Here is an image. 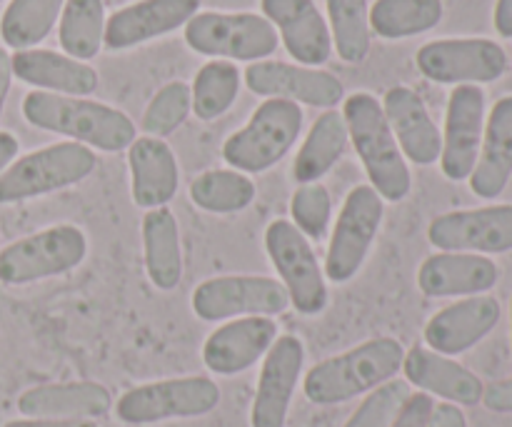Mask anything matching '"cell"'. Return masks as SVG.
<instances>
[{"instance_id":"6da1fadb","label":"cell","mask_w":512,"mask_h":427,"mask_svg":"<svg viewBox=\"0 0 512 427\" xmlns=\"http://www.w3.org/2000/svg\"><path fill=\"white\" fill-rule=\"evenodd\" d=\"M23 115L35 128L68 135L80 145L105 153L130 148L135 140V125L128 115L105 103L73 98V95L33 90L25 95Z\"/></svg>"},{"instance_id":"7a4b0ae2","label":"cell","mask_w":512,"mask_h":427,"mask_svg":"<svg viewBox=\"0 0 512 427\" xmlns=\"http://www.w3.org/2000/svg\"><path fill=\"white\" fill-rule=\"evenodd\" d=\"M405 348L395 338H375L323 360L303 380V393L315 405H340L370 393L403 370Z\"/></svg>"},{"instance_id":"3957f363","label":"cell","mask_w":512,"mask_h":427,"mask_svg":"<svg viewBox=\"0 0 512 427\" xmlns=\"http://www.w3.org/2000/svg\"><path fill=\"white\" fill-rule=\"evenodd\" d=\"M348 138L355 143L375 193L390 203H400L410 195L413 178L398 148L383 105L370 93H353L343 108Z\"/></svg>"},{"instance_id":"277c9868","label":"cell","mask_w":512,"mask_h":427,"mask_svg":"<svg viewBox=\"0 0 512 427\" xmlns=\"http://www.w3.org/2000/svg\"><path fill=\"white\" fill-rule=\"evenodd\" d=\"M303 130V110L298 103L270 98L253 113L250 123L223 145L225 163L243 173H265L285 158Z\"/></svg>"},{"instance_id":"5b68a950","label":"cell","mask_w":512,"mask_h":427,"mask_svg":"<svg viewBox=\"0 0 512 427\" xmlns=\"http://www.w3.org/2000/svg\"><path fill=\"white\" fill-rule=\"evenodd\" d=\"M220 405V388L205 375L173 378L130 388L115 403V415L125 425H153L165 420L203 418Z\"/></svg>"},{"instance_id":"8992f818","label":"cell","mask_w":512,"mask_h":427,"mask_svg":"<svg viewBox=\"0 0 512 427\" xmlns=\"http://www.w3.org/2000/svg\"><path fill=\"white\" fill-rule=\"evenodd\" d=\"M95 170V153L88 145L58 143L15 160L0 175V205L20 203L80 183Z\"/></svg>"},{"instance_id":"52a82bcc","label":"cell","mask_w":512,"mask_h":427,"mask_svg":"<svg viewBox=\"0 0 512 427\" xmlns=\"http://www.w3.org/2000/svg\"><path fill=\"white\" fill-rule=\"evenodd\" d=\"M88 255V238L75 225H55L0 250V283L28 285L78 268Z\"/></svg>"},{"instance_id":"ba28073f","label":"cell","mask_w":512,"mask_h":427,"mask_svg":"<svg viewBox=\"0 0 512 427\" xmlns=\"http://www.w3.org/2000/svg\"><path fill=\"white\" fill-rule=\"evenodd\" d=\"M185 43L213 58L263 60L278 48V33L255 13H198L185 25Z\"/></svg>"},{"instance_id":"9c48e42d","label":"cell","mask_w":512,"mask_h":427,"mask_svg":"<svg viewBox=\"0 0 512 427\" xmlns=\"http://www.w3.org/2000/svg\"><path fill=\"white\" fill-rule=\"evenodd\" d=\"M290 305L288 290L280 280L263 275H223L200 283L193 293V313L205 323L230 318H273Z\"/></svg>"},{"instance_id":"30bf717a","label":"cell","mask_w":512,"mask_h":427,"mask_svg":"<svg viewBox=\"0 0 512 427\" xmlns=\"http://www.w3.org/2000/svg\"><path fill=\"white\" fill-rule=\"evenodd\" d=\"M265 250L288 290L290 305L303 315L323 313L328 288L310 240L290 220H273L265 230Z\"/></svg>"},{"instance_id":"8fae6325","label":"cell","mask_w":512,"mask_h":427,"mask_svg":"<svg viewBox=\"0 0 512 427\" xmlns=\"http://www.w3.org/2000/svg\"><path fill=\"white\" fill-rule=\"evenodd\" d=\"M383 215V198L375 193L373 185H358L350 190L328 245V258H325L328 280L348 283L350 278H355L378 238Z\"/></svg>"},{"instance_id":"7c38bea8","label":"cell","mask_w":512,"mask_h":427,"mask_svg":"<svg viewBox=\"0 0 512 427\" xmlns=\"http://www.w3.org/2000/svg\"><path fill=\"white\" fill-rule=\"evenodd\" d=\"M415 63L433 83L478 85L503 78L508 55L488 38H445L425 43L415 55Z\"/></svg>"},{"instance_id":"4fadbf2b","label":"cell","mask_w":512,"mask_h":427,"mask_svg":"<svg viewBox=\"0 0 512 427\" xmlns=\"http://www.w3.org/2000/svg\"><path fill=\"white\" fill-rule=\"evenodd\" d=\"M428 240L443 253H508L512 250V205L438 215L430 223Z\"/></svg>"},{"instance_id":"5bb4252c","label":"cell","mask_w":512,"mask_h":427,"mask_svg":"<svg viewBox=\"0 0 512 427\" xmlns=\"http://www.w3.org/2000/svg\"><path fill=\"white\" fill-rule=\"evenodd\" d=\"M485 133V93L478 85H458L450 93L445 115V138L440 150V165L445 178L468 180L478 163Z\"/></svg>"},{"instance_id":"9a60e30c","label":"cell","mask_w":512,"mask_h":427,"mask_svg":"<svg viewBox=\"0 0 512 427\" xmlns=\"http://www.w3.org/2000/svg\"><path fill=\"white\" fill-rule=\"evenodd\" d=\"M303 363L305 348L295 335H283L275 340L260 370L253 413H250L253 427H285Z\"/></svg>"},{"instance_id":"2e32d148","label":"cell","mask_w":512,"mask_h":427,"mask_svg":"<svg viewBox=\"0 0 512 427\" xmlns=\"http://www.w3.org/2000/svg\"><path fill=\"white\" fill-rule=\"evenodd\" d=\"M245 83L255 95L293 100L315 108H333L345 95L343 83L333 73L278 60H258L250 65L245 70Z\"/></svg>"},{"instance_id":"e0dca14e","label":"cell","mask_w":512,"mask_h":427,"mask_svg":"<svg viewBox=\"0 0 512 427\" xmlns=\"http://www.w3.org/2000/svg\"><path fill=\"white\" fill-rule=\"evenodd\" d=\"M500 323V303L490 295H473L448 305L425 325V343L433 353L453 358L488 338Z\"/></svg>"},{"instance_id":"ac0fdd59","label":"cell","mask_w":512,"mask_h":427,"mask_svg":"<svg viewBox=\"0 0 512 427\" xmlns=\"http://www.w3.org/2000/svg\"><path fill=\"white\" fill-rule=\"evenodd\" d=\"M278 340V323L263 315L240 318L215 330L203 345V363L215 375H238L268 355Z\"/></svg>"},{"instance_id":"d6986e66","label":"cell","mask_w":512,"mask_h":427,"mask_svg":"<svg viewBox=\"0 0 512 427\" xmlns=\"http://www.w3.org/2000/svg\"><path fill=\"white\" fill-rule=\"evenodd\" d=\"M200 0H138L105 20L103 43L110 50H128L173 33L198 15Z\"/></svg>"},{"instance_id":"ffe728a7","label":"cell","mask_w":512,"mask_h":427,"mask_svg":"<svg viewBox=\"0 0 512 427\" xmlns=\"http://www.w3.org/2000/svg\"><path fill=\"white\" fill-rule=\"evenodd\" d=\"M263 13L280 30L285 48L298 63L323 65L333 53V35L313 0H263Z\"/></svg>"},{"instance_id":"44dd1931","label":"cell","mask_w":512,"mask_h":427,"mask_svg":"<svg viewBox=\"0 0 512 427\" xmlns=\"http://www.w3.org/2000/svg\"><path fill=\"white\" fill-rule=\"evenodd\" d=\"M383 113L405 158L413 160L415 165H433L435 160H440L443 135L430 118L423 98L413 88L405 85L390 88L383 98Z\"/></svg>"},{"instance_id":"7402d4cb","label":"cell","mask_w":512,"mask_h":427,"mask_svg":"<svg viewBox=\"0 0 512 427\" xmlns=\"http://www.w3.org/2000/svg\"><path fill=\"white\" fill-rule=\"evenodd\" d=\"M498 283V265L475 253H438L425 258L418 285L428 298H473Z\"/></svg>"},{"instance_id":"603a6c76","label":"cell","mask_w":512,"mask_h":427,"mask_svg":"<svg viewBox=\"0 0 512 427\" xmlns=\"http://www.w3.org/2000/svg\"><path fill=\"white\" fill-rule=\"evenodd\" d=\"M405 380L428 395H438L445 403L475 408L483 403V380L468 368L430 348H413L403 360Z\"/></svg>"},{"instance_id":"cb8c5ba5","label":"cell","mask_w":512,"mask_h":427,"mask_svg":"<svg viewBox=\"0 0 512 427\" xmlns=\"http://www.w3.org/2000/svg\"><path fill=\"white\" fill-rule=\"evenodd\" d=\"M113 408V395L105 385L80 383L35 385L18 398V410L25 418L53 420H98Z\"/></svg>"},{"instance_id":"d4e9b609","label":"cell","mask_w":512,"mask_h":427,"mask_svg":"<svg viewBox=\"0 0 512 427\" xmlns=\"http://www.w3.org/2000/svg\"><path fill=\"white\" fill-rule=\"evenodd\" d=\"M10 65L15 78L45 93L83 98L98 88V73L90 65L53 50H15V55H10Z\"/></svg>"},{"instance_id":"484cf974","label":"cell","mask_w":512,"mask_h":427,"mask_svg":"<svg viewBox=\"0 0 512 427\" xmlns=\"http://www.w3.org/2000/svg\"><path fill=\"white\" fill-rule=\"evenodd\" d=\"M133 175V200L140 208H165L178 193V160L170 145L160 138H135L128 148Z\"/></svg>"},{"instance_id":"4316f807","label":"cell","mask_w":512,"mask_h":427,"mask_svg":"<svg viewBox=\"0 0 512 427\" xmlns=\"http://www.w3.org/2000/svg\"><path fill=\"white\" fill-rule=\"evenodd\" d=\"M512 178V95H505L490 110L478 163L470 188L478 198L495 200Z\"/></svg>"},{"instance_id":"83f0119b","label":"cell","mask_w":512,"mask_h":427,"mask_svg":"<svg viewBox=\"0 0 512 427\" xmlns=\"http://www.w3.org/2000/svg\"><path fill=\"white\" fill-rule=\"evenodd\" d=\"M145 270L158 290L178 288L183 278V250H180L178 220L168 208L148 210L143 218Z\"/></svg>"},{"instance_id":"f1b7e54d","label":"cell","mask_w":512,"mask_h":427,"mask_svg":"<svg viewBox=\"0 0 512 427\" xmlns=\"http://www.w3.org/2000/svg\"><path fill=\"white\" fill-rule=\"evenodd\" d=\"M345 145H348V125H345V118L338 110H325L315 120L313 130L308 133L298 158H295V180L300 185L318 183L338 163L340 155L345 153Z\"/></svg>"},{"instance_id":"f546056e","label":"cell","mask_w":512,"mask_h":427,"mask_svg":"<svg viewBox=\"0 0 512 427\" xmlns=\"http://www.w3.org/2000/svg\"><path fill=\"white\" fill-rule=\"evenodd\" d=\"M443 20V0H375L368 13L370 28L385 40L410 38Z\"/></svg>"},{"instance_id":"4dcf8cb0","label":"cell","mask_w":512,"mask_h":427,"mask_svg":"<svg viewBox=\"0 0 512 427\" xmlns=\"http://www.w3.org/2000/svg\"><path fill=\"white\" fill-rule=\"evenodd\" d=\"M63 5L65 0H10L0 18V38L8 48H35L50 35Z\"/></svg>"},{"instance_id":"1f68e13d","label":"cell","mask_w":512,"mask_h":427,"mask_svg":"<svg viewBox=\"0 0 512 427\" xmlns=\"http://www.w3.org/2000/svg\"><path fill=\"white\" fill-rule=\"evenodd\" d=\"M103 38V0H65L63 13H60V48L68 53V58H95L103 48Z\"/></svg>"},{"instance_id":"d6a6232c","label":"cell","mask_w":512,"mask_h":427,"mask_svg":"<svg viewBox=\"0 0 512 427\" xmlns=\"http://www.w3.org/2000/svg\"><path fill=\"white\" fill-rule=\"evenodd\" d=\"M190 200L208 213H240L255 200V185L238 170H208L190 183Z\"/></svg>"},{"instance_id":"836d02e7","label":"cell","mask_w":512,"mask_h":427,"mask_svg":"<svg viewBox=\"0 0 512 427\" xmlns=\"http://www.w3.org/2000/svg\"><path fill=\"white\" fill-rule=\"evenodd\" d=\"M240 90V73L228 60H213L203 65L195 75V83L190 88L193 95V110L200 120H215L228 113L235 103Z\"/></svg>"},{"instance_id":"e575fe53","label":"cell","mask_w":512,"mask_h":427,"mask_svg":"<svg viewBox=\"0 0 512 427\" xmlns=\"http://www.w3.org/2000/svg\"><path fill=\"white\" fill-rule=\"evenodd\" d=\"M335 50L345 63H363L370 53L368 0H328Z\"/></svg>"},{"instance_id":"d590c367","label":"cell","mask_w":512,"mask_h":427,"mask_svg":"<svg viewBox=\"0 0 512 427\" xmlns=\"http://www.w3.org/2000/svg\"><path fill=\"white\" fill-rule=\"evenodd\" d=\"M190 110H193L190 85L175 80V83L160 88L155 98L150 100L148 110L143 115V130L150 138H165V135L175 133L185 123Z\"/></svg>"},{"instance_id":"8d00e7d4","label":"cell","mask_w":512,"mask_h":427,"mask_svg":"<svg viewBox=\"0 0 512 427\" xmlns=\"http://www.w3.org/2000/svg\"><path fill=\"white\" fill-rule=\"evenodd\" d=\"M410 395L413 393H410L408 380H388L380 388L370 390L368 398L360 403V408L350 415L343 427H390Z\"/></svg>"},{"instance_id":"74e56055","label":"cell","mask_w":512,"mask_h":427,"mask_svg":"<svg viewBox=\"0 0 512 427\" xmlns=\"http://www.w3.org/2000/svg\"><path fill=\"white\" fill-rule=\"evenodd\" d=\"M295 228L310 240H320L328 233L330 215H333V200L323 183H305L295 190L290 203Z\"/></svg>"},{"instance_id":"f35d334b","label":"cell","mask_w":512,"mask_h":427,"mask_svg":"<svg viewBox=\"0 0 512 427\" xmlns=\"http://www.w3.org/2000/svg\"><path fill=\"white\" fill-rule=\"evenodd\" d=\"M435 400L428 393H413L408 403L403 405L400 415L390 427H428L430 418H433Z\"/></svg>"},{"instance_id":"ab89813d","label":"cell","mask_w":512,"mask_h":427,"mask_svg":"<svg viewBox=\"0 0 512 427\" xmlns=\"http://www.w3.org/2000/svg\"><path fill=\"white\" fill-rule=\"evenodd\" d=\"M483 405L490 413H512V378L490 383L483 393Z\"/></svg>"},{"instance_id":"60d3db41","label":"cell","mask_w":512,"mask_h":427,"mask_svg":"<svg viewBox=\"0 0 512 427\" xmlns=\"http://www.w3.org/2000/svg\"><path fill=\"white\" fill-rule=\"evenodd\" d=\"M428 427H468V420H465V413L458 405L440 403L435 405Z\"/></svg>"},{"instance_id":"b9f144b4","label":"cell","mask_w":512,"mask_h":427,"mask_svg":"<svg viewBox=\"0 0 512 427\" xmlns=\"http://www.w3.org/2000/svg\"><path fill=\"white\" fill-rule=\"evenodd\" d=\"M3 427H100L95 420H53V418H25L10 420Z\"/></svg>"},{"instance_id":"7bdbcfd3","label":"cell","mask_w":512,"mask_h":427,"mask_svg":"<svg viewBox=\"0 0 512 427\" xmlns=\"http://www.w3.org/2000/svg\"><path fill=\"white\" fill-rule=\"evenodd\" d=\"M15 155H18V140L15 135L0 130V175L15 163Z\"/></svg>"},{"instance_id":"ee69618b","label":"cell","mask_w":512,"mask_h":427,"mask_svg":"<svg viewBox=\"0 0 512 427\" xmlns=\"http://www.w3.org/2000/svg\"><path fill=\"white\" fill-rule=\"evenodd\" d=\"M495 28L503 38H512V0H498V5H495Z\"/></svg>"},{"instance_id":"f6af8a7d","label":"cell","mask_w":512,"mask_h":427,"mask_svg":"<svg viewBox=\"0 0 512 427\" xmlns=\"http://www.w3.org/2000/svg\"><path fill=\"white\" fill-rule=\"evenodd\" d=\"M10 80H13V65H10V55L0 48V115H3L5 98H8Z\"/></svg>"},{"instance_id":"bcb514c9","label":"cell","mask_w":512,"mask_h":427,"mask_svg":"<svg viewBox=\"0 0 512 427\" xmlns=\"http://www.w3.org/2000/svg\"><path fill=\"white\" fill-rule=\"evenodd\" d=\"M510 330H512V303H510Z\"/></svg>"},{"instance_id":"7dc6e473","label":"cell","mask_w":512,"mask_h":427,"mask_svg":"<svg viewBox=\"0 0 512 427\" xmlns=\"http://www.w3.org/2000/svg\"><path fill=\"white\" fill-rule=\"evenodd\" d=\"M0 3H3V0H0Z\"/></svg>"}]
</instances>
